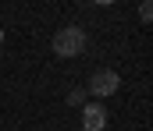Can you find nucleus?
Here are the masks:
<instances>
[{"instance_id": "obj_1", "label": "nucleus", "mask_w": 153, "mask_h": 131, "mask_svg": "<svg viewBox=\"0 0 153 131\" xmlns=\"http://www.w3.org/2000/svg\"><path fill=\"white\" fill-rule=\"evenodd\" d=\"M82 50H85V32L78 25H68L53 36V53L57 57H78Z\"/></svg>"}, {"instance_id": "obj_5", "label": "nucleus", "mask_w": 153, "mask_h": 131, "mask_svg": "<svg viewBox=\"0 0 153 131\" xmlns=\"http://www.w3.org/2000/svg\"><path fill=\"white\" fill-rule=\"evenodd\" d=\"M139 18H143V21H150V18H153V4H150V0L139 4Z\"/></svg>"}, {"instance_id": "obj_3", "label": "nucleus", "mask_w": 153, "mask_h": 131, "mask_svg": "<svg viewBox=\"0 0 153 131\" xmlns=\"http://www.w3.org/2000/svg\"><path fill=\"white\" fill-rule=\"evenodd\" d=\"M103 124H107L103 103H85V110H82V128L85 131H103Z\"/></svg>"}, {"instance_id": "obj_6", "label": "nucleus", "mask_w": 153, "mask_h": 131, "mask_svg": "<svg viewBox=\"0 0 153 131\" xmlns=\"http://www.w3.org/2000/svg\"><path fill=\"white\" fill-rule=\"evenodd\" d=\"M0 43H4V29H0Z\"/></svg>"}, {"instance_id": "obj_4", "label": "nucleus", "mask_w": 153, "mask_h": 131, "mask_svg": "<svg viewBox=\"0 0 153 131\" xmlns=\"http://www.w3.org/2000/svg\"><path fill=\"white\" fill-rule=\"evenodd\" d=\"M64 103H68V106H85V92H82V89H71V92L64 96Z\"/></svg>"}, {"instance_id": "obj_2", "label": "nucleus", "mask_w": 153, "mask_h": 131, "mask_svg": "<svg viewBox=\"0 0 153 131\" xmlns=\"http://www.w3.org/2000/svg\"><path fill=\"white\" fill-rule=\"evenodd\" d=\"M117 85H121V78H117V71H111V67H100L93 78H89V92L85 96H114L117 92Z\"/></svg>"}]
</instances>
